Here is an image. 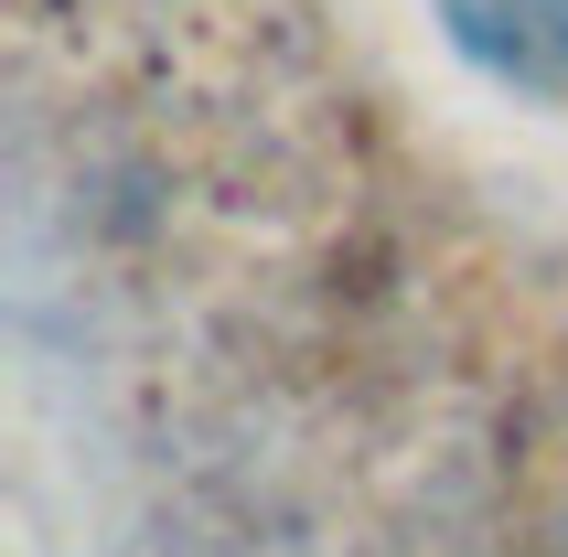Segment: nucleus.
I'll return each mask as SVG.
<instances>
[{
	"label": "nucleus",
	"mask_w": 568,
	"mask_h": 557,
	"mask_svg": "<svg viewBox=\"0 0 568 557\" xmlns=\"http://www.w3.org/2000/svg\"><path fill=\"white\" fill-rule=\"evenodd\" d=\"M440 11L494 75L568 97V0H440Z\"/></svg>",
	"instance_id": "nucleus-1"
}]
</instances>
